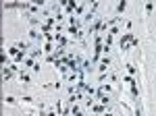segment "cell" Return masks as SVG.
<instances>
[{"label":"cell","instance_id":"cell-1","mask_svg":"<svg viewBox=\"0 0 156 116\" xmlns=\"http://www.w3.org/2000/svg\"><path fill=\"white\" fill-rule=\"evenodd\" d=\"M108 67H110V56H102L100 58V62H98V73H100V75H104V73H106L108 70Z\"/></svg>","mask_w":156,"mask_h":116},{"label":"cell","instance_id":"cell-2","mask_svg":"<svg viewBox=\"0 0 156 116\" xmlns=\"http://www.w3.org/2000/svg\"><path fill=\"white\" fill-rule=\"evenodd\" d=\"M131 37H133V33H129V31L121 35V50H123V52H127V50H129V46H127V42H131Z\"/></svg>","mask_w":156,"mask_h":116},{"label":"cell","instance_id":"cell-3","mask_svg":"<svg viewBox=\"0 0 156 116\" xmlns=\"http://www.w3.org/2000/svg\"><path fill=\"white\" fill-rule=\"evenodd\" d=\"M77 6H79V4H77V2H71V0H67V2H65V11L69 12V15H73V12L77 11Z\"/></svg>","mask_w":156,"mask_h":116},{"label":"cell","instance_id":"cell-4","mask_svg":"<svg viewBox=\"0 0 156 116\" xmlns=\"http://www.w3.org/2000/svg\"><path fill=\"white\" fill-rule=\"evenodd\" d=\"M29 37H31V39H42L44 35H42V31H37L36 27H31V29H29Z\"/></svg>","mask_w":156,"mask_h":116},{"label":"cell","instance_id":"cell-5","mask_svg":"<svg viewBox=\"0 0 156 116\" xmlns=\"http://www.w3.org/2000/svg\"><path fill=\"white\" fill-rule=\"evenodd\" d=\"M19 79H21V81L23 83H27V85H29V83H31V75H29V73H19Z\"/></svg>","mask_w":156,"mask_h":116},{"label":"cell","instance_id":"cell-6","mask_svg":"<svg viewBox=\"0 0 156 116\" xmlns=\"http://www.w3.org/2000/svg\"><path fill=\"white\" fill-rule=\"evenodd\" d=\"M71 112H73V116H83V112H81V106H79V104H73V106H71Z\"/></svg>","mask_w":156,"mask_h":116},{"label":"cell","instance_id":"cell-7","mask_svg":"<svg viewBox=\"0 0 156 116\" xmlns=\"http://www.w3.org/2000/svg\"><path fill=\"white\" fill-rule=\"evenodd\" d=\"M125 9H127V2H125V0H121L119 4H117V17H119V15L125 11Z\"/></svg>","mask_w":156,"mask_h":116},{"label":"cell","instance_id":"cell-8","mask_svg":"<svg viewBox=\"0 0 156 116\" xmlns=\"http://www.w3.org/2000/svg\"><path fill=\"white\" fill-rule=\"evenodd\" d=\"M125 69H127V73H129V77H133V75H135V73H137V69H135V67H133V64H127V67H125Z\"/></svg>","mask_w":156,"mask_h":116},{"label":"cell","instance_id":"cell-9","mask_svg":"<svg viewBox=\"0 0 156 116\" xmlns=\"http://www.w3.org/2000/svg\"><path fill=\"white\" fill-rule=\"evenodd\" d=\"M4 102H6L9 106H15V104H17V100H15L12 95H6V97H4Z\"/></svg>","mask_w":156,"mask_h":116},{"label":"cell","instance_id":"cell-10","mask_svg":"<svg viewBox=\"0 0 156 116\" xmlns=\"http://www.w3.org/2000/svg\"><path fill=\"white\" fill-rule=\"evenodd\" d=\"M131 93H133V97H137V95H140V91H137V83L131 85Z\"/></svg>","mask_w":156,"mask_h":116},{"label":"cell","instance_id":"cell-11","mask_svg":"<svg viewBox=\"0 0 156 116\" xmlns=\"http://www.w3.org/2000/svg\"><path fill=\"white\" fill-rule=\"evenodd\" d=\"M54 112H56V114H62V110H60V102H58V100H56V104H54Z\"/></svg>","mask_w":156,"mask_h":116},{"label":"cell","instance_id":"cell-12","mask_svg":"<svg viewBox=\"0 0 156 116\" xmlns=\"http://www.w3.org/2000/svg\"><path fill=\"white\" fill-rule=\"evenodd\" d=\"M152 9H154V4H152V2H146V12H148V15L152 12Z\"/></svg>","mask_w":156,"mask_h":116},{"label":"cell","instance_id":"cell-13","mask_svg":"<svg viewBox=\"0 0 156 116\" xmlns=\"http://www.w3.org/2000/svg\"><path fill=\"white\" fill-rule=\"evenodd\" d=\"M83 11H85V4H79V6H77V11H75V12H77V15H81Z\"/></svg>","mask_w":156,"mask_h":116}]
</instances>
